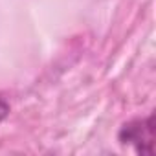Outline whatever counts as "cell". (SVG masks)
I'll return each mask as SVG.
<instances>
[{"instance_id": "obj_1", "label": "cell", "mask_w": 156, "mask_h": 156, "mask_svg": "<svg viewBox=\"0 0 156 156\" xmlns=\"http://www.w3.org/2000/svg\"><path fill=\"white\" fill-rule=\"evenodd\" d=\"M154 138H156V125L154 114L147 118H134L121 125L118 130V141L123 147H132L136 154L152 156L154 154Z\"/></svg>"}, {"instance_id": "obj_2", "label": "cell", "mask_w": 156, "mask_h": 156, "mask_svg": "<svg viewBox=\"0 0 156 156\" xmlns=\"http://www.w3.org/2000/svg\"><path fill=\"white\" fill-rule=\"evenodd\" d=\"M9 112H11V107H9V103L4 99V98H0V123H2L8 116H9Z\"/></svg>"}]
</instances>
